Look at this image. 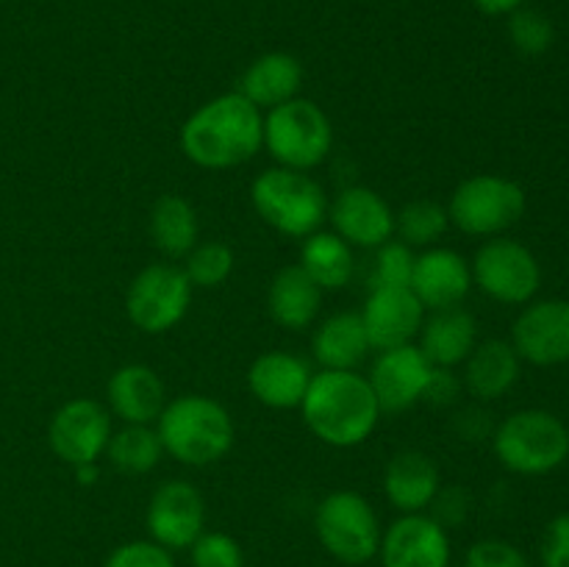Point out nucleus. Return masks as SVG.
<instances>
[{"mask_svg":"<svg viewBox=\"0 0 569 567\" xmlns=\"http://www.w3.org/2000/svg\"><path fill=\"white\" fill-rule=\"evenodd\" d=\"M194 287L172 261L142 267L128 284L126 315L142 334H167L187 317Z\"/></svg>","mask_w":569,"mask_h":567,"instance_id":"nucleus-10","label":"nucleus"},{"mask_svg":"<svg viewBox=\"0 0 569 567\" xmlns=\"http://www.w3.org/2000/svg\"><path fill=\"white\" fill-rule=\"evenodd\" d=\"M111 411L92 398H76L53 411L48 426V445L56 459L70 467L100 461L111 439Z\"/></svg>","mask_w":569,"mask_h":567,"instance_id":"nucleus-11","label":"nucleus"},{"mask_svg":"<svg viewBox=\"0 0 569 567\" xmlns=\"http://www.w3.org/2000/svg\"><path fill=\"white\" fill-rule=\"evenodd\" d=\"M428 509H431V517L439 526H456V523L465 520L467 511H470V495L459 487H439L437 498H433V504L428 506Z\"/></svg>","mask_w":569,"mask_h":567,"instance_id":"nucleus-38","label":"nucleus"},{"mask_svg":"<svg viewBox=\"0 0 569 567\" xmlns=\"http://www.w3.org/2000/svg\"><path fill=\"white\" fill-rule=\"evenodd\" d=\"M522 359L509 339H483L465 359L467 392L476 400H498L520 381Z\"/></svg>","mask_w":569,"mask_h":567,"instance_id":"nucleus-24","label":"nucleus"},{"mask_svg":"<svg viewBox=\"0 0 569 567\" xmlns=\"http://www.w3.org/2000/svg\"><path fill=\"white\" fill-rule=\"evenodd\" d=\"M150 539L167 550L192 548L194 539L206 531V500L194 484L176 478L153 489L148 500Z\"/></svg>","mask_w":569,"mask_h":567,"instance_id":"nucleus-13","label":"nucleus"},{"mask_svg":"<svg viewBox=\"0 0 569 567\" xmlns=\"http://www.w3.org/2000/svg\"><path fill=\"white\" fill-rule=\"evenodd\" d=\"M359 315L372 350H389L420 337L426 306L417 300L411 287H372Z\"/></svg>","mask_w":569,"mask_h":567,"instance_id":"nucleus-17","label":"nucleus"},{"mask_svg":"<svg viewBox=\"0 0 569 567\" xmlns=\"http://www.w3.org/2000/svg\"><path fill=\"white\" fill-rule=\"evenodd\" d=\"M542 567H569V511L556 515L545 528Z\"/></svg>","mask_w":569,"mask_h":567,"instance_id":"nucleus-37","label":"nucleus"},{"mask_svg":"<svg viewBox=\"0 0 569 567\" xmlns=\"http://www.w3.org/2000/svg\"><path fill=\"white\" fill-rule=\"evenodd\" d=\"M103 567H176V559H172V550L153 539H133V543L117 545Z\"/></svg>","mask_w":569,"mask_h":567,"instance_id":"nucleus-35","label":"nucleus"},{"mask_svg":"<svg viewBox=\"0 0 569 567\" xmlns=\"http://www.w3.org/2000/svg\"><path fill=\"white\" fill-rule=\"evenodd\" d=\"M192 567H244L242 545L226 531H203L189 548Z\"/></svg>","mask_w":569,"mask_h":567,"instance_id":"nucleus-34","label":"nucleus"},{"mask_svg":"<svg viewBox=\"0 0 569 567\" xmlns=\"http://www.w3.org/2000/svg\"><path fill=\"white\" fill-rule=\"evenodd\" d=\"M478 345V326L476 317L461 306H450V309L431 311L422 320L420 342L417 348L426 354V359L433 367H453L465 365L467 356Z\"/></svg>","mask_w":569,"mask_h":567,"instance_id":"nucleus-23","label":"nucleus"},{"mask_svg":"<svg viewBox=\"0 0 569 567\" xmlns=\"http://www.w3.org/2000/svg\"><path fill=\"white\" fill-rule=\"evenodd\" d=\"M517 356L533 367H559L569 361V300H531L511 326Z\"/></svg>","mask_w":569,"mask_h":567,"instance_id":"nucleus-12","label":"nucleus"},{"mask_svg":"<svg viewBox=\"0 0 569 567\" xmlns=\"http://www.w3.org/2000/svg\"><path fill=\"white\" fill-rule=\"evenodd\" d=\"M472 289L470 261L453 248H426L417 253L411 292L417 295L426 311L461 306Z\"/></svg>","mask_w":569,"mask_h":567,"instance_id":"nucleus-18","label":"nucleus"},{"mask_svg":"<svg viewBox=\"0 0 569 567\" xmlns=\"http://www.w3.org/2000/svg\"><path fill=\"white\" fill-rule=\"evenodd\" d=\"M264 148V111L239 92L217 94L181 126V150L194 167L231 170Z\"/></svg>","mask_w":569,"mask_h":567,"instance_id":"nucleus-1","label":"nucleus"},{"mask_svg":"<svg viewBox=\"0 0 569 567\" xmlns=\"http://www.w3.org/2000/svg\"><path fill=\"white\" fill-rule=\"evenodd\" d=\"M164 456L161 439L156 426H122L120 431H111L106 459L111 461L117 472L126 476H144L156 470V465Z\"/></svg>","mask_w":569,"mask_h":567,"instance_id":"nucleus-29","label":"nucleus"},{"mask_svg":"<svg viewBox=\"0 0 569 567\" xmlns=\"http://www.w3.org/2000/svg\"><path fill=\"white\" fill-rule=\"evenodd\" d=\"M311 376L315 372L303 356L289 350H267L250 365L248 389L267 409H300Z\"/></svg>","mask_w":569,"mask_h":567,"instance_id":"nucleus-20","label":"nucleus"},{"mask_svg":"<svg viewBox=\"0 0 569 567\" xmlns=\"http://www.w3.org/2000/svg\"><path fill=\"white\" fill-rule=\"evenodd\" d=\"M264 148L278 167L309 172L331 156V117L309 98H292L264 111Z\"/></svg>","mask_w":569,"mask_h":567,"instance_id":"nucleus-6","label":"nucleus"},{"mask_svg":"<svg viewBox=\"0 0 569 567\" xmlns=\"http://www.w3.org/2000/svg\"><path fill=\"white\" fill-rule=\"evenodd\" d=\"M431 372L433 365L426 359V354L417 348V342H409L400 348L378 350L367 381H370L383 415H398V411L420 404Z\"/></svg>","mask_w":569,"mask_h":567,"instance_id":"nucleus-14","label":"nucleus"},{"mask_svg":"<svg viewBox=\"0 0 569 567\" xmlns=\"http://www.w3.org/2000/svg\"><path fill=\"white\" fill-rule=\"evenodd\" d=\"M306 428L331 448H359L381 420V406L367 376L356 370H320L300 404Z\"/></svg>","mask_w":569,"mask_h":567,"instance_id":"nucleus-2","label":"nucleus"},{"mask_svg":"<svg viewBox=\"0 0 569 567\" xmlns=\"http://www.w3.org/2000/svg\"><path fill=\"white\" fill-rule=\"evenodd\" d=\"M322 306V289L311 281L309 272L300 265L281 267L270 281L267 292V311L272 322L287 331H306L317 320Z\"/></svg>","mask_w":569,"mask_h":567,"instance_id":"nucleus-25","label":"nucleus"},{"mask_svg":"<svg viewBox=\"0 0 569 567\" xmlns=\"http://www.w3.org/2000/svg\"><path fill=\"white\" fill-rule=\"evenodd\" d=\"M383 567H450L448 528L431 515H400L378 545Z\"/></svg>","mask_w":569,"mask_h":567,"instance_id":"nucleus-16","label":"nucleus"},{"mask_svg":"<svg viewBox=\"0 0 569 567\" xmlns=\"http://www.w3.org/2000/svg\"><path fill=\"white\" fill-rule=\"evenodd\" d=\"M476 9L487 17H509L511 11L520 9L526 0H472Z\"/></svg>","mask_w":569,"mask_h":567,"instance_id":"nucleus-40","label":"nucleus"},{"mask_svg":"<svg viewBox=\"0 0 569 567\" xmlns=\"http://www.w3.org/2000/svg\"><path fill=\"white\" fill-rule=\"evenodd\" d=\"M233 265L237 259L226 242H198L187 253L181 270L194 289H217L231 278Z\"/></svg>","mask_w":569,"mask_h":567,"instance_id":"nucleus-31","label":"nucleus"},{"mask_svg":"<svg viewBox=\"0 0 569 567\" xmlns=\"http://www.w3.org/2000/svg\"><path fill=\"white\" fill-rule=\"evenodd\" d=\"M300 87H303V64L298 61V56L272 50V53L250 61L248 70L239 78L237 92L259 111H270L298 98Z\"/></svg>","mask_w":569,"mask_h":567,"instance_id":"nucleus-22","label":"nucleus"},{"mask_svg":"<svg viewBox=\"0 0 569 567\" xmlns=\"http://www.w3.org/2000/svg\"><path fill=\"white\" fill-rule=\"evenodd\" d=\"M492 450L517 476H548L569 459V428L548 409H520L498 422Z\"/></svg>","mask_w":569,"mask_h":567,"instance_id":"nucleus-5","label":"nucleus"},{"mask_svg":"<svg viewBox=\"0 0 569 567\" xmlns=\"http://www.w3.org/2000/svg\"><path fill=\"white\" fill-rule=\"evenodd\" d=\"M315 531L322 548L345 565H367L378 556L383 534L370 500L353 489H337L320 500Z\"/></svg>","mask_w":569,"mask_h":567,"instance_id":"nucleus-8","label":"nucleus"},{"mask_svg":"<svg viewBox=\"0 0 569 567\" xmlns=\"http://www.w3.org/2000/svg\"><path fill=\"white\" fill-rule=\"evenodd\" d=\"M72 472H76V481L81 484V487H92L100 478V465L98 461H87V465L72 467Z\"/></svg>","mask_w":569,"mask_h":567,"instance_id":"nucleus-41","label":"nucleus"},{"mask_svg":"<svg viewBox=\"0 0 569 567\" xmlns=\"http://www.w3.org/2000/svg\"><path fill=\"white\" fill-rule=\"evenodd\" d=\"M448 228V206H442L439 200H409L403 209L395 211V233L409 248H433Z\"/></svg>","mask_w":569,"mask_h":567,"instance_id":"nucleus-30","label":"nucleus"},{"mask_svg":"<svg viewBox=\"0 0 569 567\" xmlns=\"http://www.w3.org/2000/svg\"><path fill=\"white\" fill-rule=\"evenodd\" d=\"M167 406V389L148 365H122L106 384V409L126 426H153Z\"/></svg>","mask_w":569,"mask_h":567,"instance_id":"nucleus-19","label":"nucleus"},{"mask_svg":"<svg viewBox=\"0 0 569 567\" xmlns=\"http://www.w3.org/2000/svg\"><path fill=\"white\" fill-rule=\"evenodd\" d=\"M415 248H409L400 239H389L381 248H376V261H372L370 272V289L372 287H411V276H415Z\"/></svg>","mask_w":569,"mask_h":567,"instance_id":"nucleus-33","label":"nucleus"},{"mask_svg":"<svg viewBox=\"0 0 569 567\" xmlns=\"http://www.w3.org/2000/svg\"><path fill=\"white\" fill-rule=\"evenodd\" d=\"M465 567H533L517 545L506 539H478L465 556Z\"/></svg>","mask_w":569,"mask_h":567,"instance_id":"nucleus-36","label":"nucleus"},{"mask_svg":"<svg viewBox=\"0 0 569 567\" xmlns=\"http://www.w3.org/2000/svg\"><path fill=\"white\" fill-rule=\"evenodd\" d=\"M472 287L503 306H526L542 287V267L531 248L509 237H492L470 261Z\"/></svg>","mask_w":569,"mask_h":567,"instance_id":"nucleus-9","label":"nucleus"},{"mask_svg":"<svg viewBox=\"0 0 569 567\" xmlns=\"http://www.w3.org/2000/svg\"><path fill=\"white\" fill-rule=\"evenodd\" d=\"M528 209L526 189L506 176L478 172L453 189L448 203L450 226L467 237H503Z\"/></svg>","mask_w":569,"mask_h":567,"instance_id":"nucleus-7","label":"nucleus"},{"mask_svg":"<svg viewBox=\"0 0 569 567\" xmlns=\"http://www.w3.org/2000/svg\"><path fill=\"white\" fill-rule=\"evenodd\" d=\"M333 233L350 248H381L395 239V209L370 187H348L328 203Z\"/></svg>","mask_w":569,"mask_h":567,"instance_id":"nucleus-15","label":"nucleus"},{"mask_svg":"<svg viewBox=\"0 0 569 567\" xmlns=\"http://www.w3.org/2000/svg\"><path fill=\"white\" fill-rule=\"evenodd\" d=\"M459 392H461V378L456 376L453 370H448V367H433L422 400L431 406H450L456 404Z\"/></svg>","mask_w":569,"mask_h":567,"instance_id":"nucleus-39","label":"nucleus"},{"mask_svg":"<svg viewBox=\"0 0 569 567\" xmlns=\"http://www.w3.org/2000/svg\"><path fill=\"white\" fill-rule=\"evenodd\" d=\"M509 39L522 56H542L548 53L556 39L553 22L542 11L520 6L509 14Z\"/></svg>","mask_w":569,"mask_h":567,"instance_id":"nucleus-32","label":"nucleus"},{"mask_svg":"<svg viewBox=\"0 0 569 567\" xmlns=\"http://www.w3.org/2000/svg\"><path fill=\"white\" fill-rule=\"evenodd\" d=\"M300 267L311 276V281L322 292H337L345 284H350L356 270L353 248L333 231H315L300 245Z\"/></svg>","mask_w":569,"mask_h":567,"instance_id":"nucleus-28","label":"nucleus"},{"mask_svg":"<svg viewBox=\"0 0 569 567\" xmlns=\"http://www.w3.org/2000/svg\"><path fill=\"white\" fill-rule=\"evenodd\" d=\"M311 350L322 370H359L372 350L359 311H337L326 317L317 326Z\"/></svg>","mask_w":569,"mask_h":567,"instance_id":"nucleus-26","label":"nucleus"},{"mask_svg":"<svg viewBox=\"0 0 569 567\" xmlns=\"http://www.w3.org/2000/svg\"><path fill=\"white\" fill-rule=\"evenodd\" d=\"M250 203L261 222L292 239H306L328 220V195L320 181L278 165L253 178Z\"/></svg>","mask_w":569,"mask_h":567,"instance_id":"nucleus-4","label":"nucleus"},{"mask_svg":"<svg viewBox=\"0 0 569 567\" xmlns=\"http://www.w3.org/2000/svg\"><path fill=\"white\" fill-rule=\"evenodd\" d=\"M148 231L156 250L167 261H183L189 250L198 245V211L183 195H161L153 209H150Z\"/></svg>","mask_w":569,"mask_h":567,"instance_id":"nucleus-27","label":"nucleus"},{"mask_svg":"<svg viewBox=\"0 0 569 567\" xmlns=\"http://www.w3.org/2000/svg\"><path fill=\"white\" fill-rule=\"evenodd\" d=\"M442 487V476L433 459L422 450H400L383 470V495L400 515L428 511Z\"/></svg>","mask_w":569,"mask_h":567,"instance_id":"nucleus-21","label":"nucleus"},{"mask_svg":"<svg viewBox=\"0 0 569 567\" xmlns=\"http://www.w3.org/2000/svg\"><path fill=\"white\" fill-rule=\"evenodd\" d=\"M161 448L187 467H211L226 459L237 439L231 411L209 395H178L156 420Z\"/></svg>","mask_w":569,"mask_h":567,"instance_id":"nucleus-3","label":"nucleus"}]
</instances>
